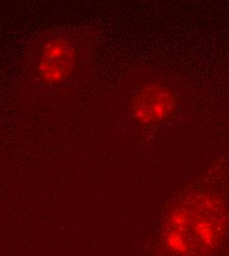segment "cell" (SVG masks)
I'll return each instance as SVG.
<instances>
[{
  "instance_id": "obj_1",
  "label": "cell",
  "mask_w": 229,
  "mask_h": 256,
  "mask_svg": "<svg viewBox=\"0 0 229 256\" xmlns=\"http://www.w3.org/2000/svg\"><path fill=\"white\" fill-rule=\"evenodd\" d=\"M81 67L82 50L77 36L58 29L38 40L26 67L27 83L38 93L60 92L75 81Z\"/></svg>"
},
{
  "instance_id": "obj_2",
  "label": "cell",
  "mask_w": 229,
  "mask_h": 256,
  "mask_svg": "<svg viewBox=\"0 0 229 256\" xmlns=\"http://www.w3.org/2000/svg\"><path fill=\"white\" fill-rule=\"evenodd\" d=\"M174 96L159 84L143 88L133 100L134 116L142 122H153L162 120L173 108Z\"/></svg>"
}]
</instances>
